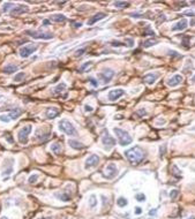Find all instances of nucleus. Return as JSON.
Instances as JSON below:
<instances>
[{
  "label": "nucleus",
  "instance_id": "f257e3e1",
  "mask_svg": "<svg viewBox=\"0 0 195 219\" xmlns=\"http://www.w3.org/2000/svg\"><path fill=\"white\" fill-rule=\"evenodd\" d=\"M125 156L132 165H139L146 157V152L141 147L136 145V147H133L129 150H127L125 152Z\"/></svg>",
  "mask_w": 195,
  "mask_h": 219
},
{
  "label": "nucleus",
  "instance_id": "f03ea898",
  "mask_svg": "<svg viewBox=\"0 0 195 219\" xmlns=\"http://www.w3.org/2000/svg\"><path fill=\"white\" fill-rule=\"evenodd\" d=\"M59 129L64 131L65 134H67L68 136H76L78 135V131L75 129L73 123L71 121H68L67 119H62L59 122Z\"/></svg>",
  "mask_w": 195,
  "mask_h": 219
},
{
  "label": "nucleus",
  "instance_id": "7ed1b4c3",
  "mask_svg": "<svg viewBox=\"0 0 195 219\" xmlns=\"http://www.w3.org/2000/svg\"><path fill=\"white\" fill-rule=\"evenodd\" d=\"M115 133V135H117V137H118V140H119V144L120 145H129L131 143H132V137L129 136V134L127 133L126 131H123V129H120V128H114L113 129Z\"/></svg>",
  "mask_w": 195,
  "mask_h": 219
},
{
  "label": "nucleus",
  "instance_id": "20e7f679",
  "mask_svg": "<svg viewBox=\"0 0 195 219\" xmlns=\"http://www.w3.org/2000/svg\"><path fill=\"white\" fill-rule=\"evenodd\" d=\"M30 133H31V126H26V127L21 128L18 133V142H20L21 144H27L28 136H29Z\"/></svg>",
  "mask_w": 195,
  "mask_h": 219
},
{
  "label": "nucleus",
  "instance_id": "39448f33",
  "mask_svg": "<svg viewBox=\"0 0 195 219\" xmlns=\"http://www.w3.org/2000/svg\"><path fill=\"white\" fill-rule=\"evenodd\" d=\"M36 50H37V46L34 45V44L24 45L23 47L20 49V57L21 58H28V57H30L32 53L35 52Z\"/></svg>",
  "mask_w": 195,
  "mask_h": 219
},
{
  "label": "nucleus",
  "instance_id": "423d86ee",
  "mask_svg": "<svg viewBox=\"0 0 195 219\" xmlns=\"http://www.w3.org/2000/svg\"><path fill=\"white\" fill-rule=\"evenodd\" d=\"M118 174V170H117V166H115V164L113 163H111V164H109L105 168V173H103V176L104 178H106L109 180H112V179H114L115 176Z\"/></svg>",
  "mask_w": 195,
  "mask_h": 219
},
{
  "label": "nucleus",
  "instance_id": "0eeeda50",
  "mask_svg": "<svg viewBox=\"0 0 195 219\" xmlns=\"http://www.w3.org/2000/svg\"><path fill=\"white\" fill-rule=\"evenodd\" d=\"M113 76H114V72L112 69H104L98 74V77L103 81L104 84L109 83L111 80L113 79Z\"/></svg>",
  "mask_w": 195,
  "mask_h": 219
},
{
  "label": "nucleus",
  "instance_id": "6e6552de",
  "mask_svg": "<svg viewBox=\"0 0 195 219\" xmlns=\"http://www.w3.org/2000/svg\"><path fill=\"white\" fill-rule=\"evenodd\" d=\"M102 143H103V144L105 145V148L109 150V149H111V148L115 144V140L109 134V131H104V133H103V137H102Z\"/></svg>",
  "mask_w": 195,
  "mask_h": 219
},
{
  "label": "nucleus",
  "instance_id": "1a4fd4ad",
  "mask_svg": "<svg viewBox=\"0 0 195 219\" xmlns=\"http://www.w3.org/2000/svg\"><path fill=\"white\" fill-rule=\"evenodd\" d=\"M27 34L29 36H31L35 39H51L53 38V35L50 32H41V31H30L28 30Z\"/></svg>",
  "mask_w": 195,
  "mask_h": 219
},
{
  "label": "nucleus",
  "instance_id": "9d476101",
  "mask_svg": "<svg viewBox=\"0 0 195 219\" xmlns=\"http://www.w3.org/2000/svg\"><path fill=\"white\" fill-rule=\"evenodd\" d=\"M98 163H99V157L97 155H91V156H89V158H87L86 164H84V168L86 170L94 168V167L97 166Z\"/></svg>",
  "mask_w": 195,
  "mask_h": 219
},
{
  "label": "nucleus",
  "instance_id": "9b49d317",
  "mask_svg": "<svg viewBox=\"0 0 195 219\" xmlns=\"http://www.w3.org/2000/svg\"><path fill=\"white\" fill-rule=\"evenodd\" d=\"M160 77V73H149V74H147V75H144L143 76V82L144 83H147V84H154L155 82H156V80Z\"/></svg>",
  "mask_w": 195,
  "mask_h": 219
},
{
  "label": "nucleus",
  "instance_id": "f8f14e48",
  "mask_svg": "<svg viewBox=\"0 0 195 219\" xmlns=\"http://www.w3.org/2000/svg\"><path fill=\"white\" fill-rule=\"evenodd\" d=\"M125 95V90L123 89H114V90H111L110 92H109V99L110 100H117V99H119L121 96H124Z\"/></svg>",
  "mask_w": 195,
  "mask_h": 219
},
{
  "label": "nucleus",
  "instance_id": "ddd939ff",
  "mask_svg": "<svg viewBox=\"0 0 195 219\" xmlns=\"http://www.w3.org/2000/svg\"><path fill=\"white\" fill-rule=\"evenodd\" d=\"M182 76L181 75H174L173 77H171V79L168 80V86L170 87H178L179 84H181V82H182Z\"/></svg>",
  "mask_w": 195,
  "mask_h": 219
},
{
  "label": "nucleus",
  "instance_id": "4468645a",
  "mask_svg": "<svg viewBox=\"0 0 195 219\" xmlns=\"http://www.w3.org/2000/svg\"><path fill=\"white\" fill-rule=\"evenodd\" d=\"M187 26H188V21H187L186 18H182V20H180L177 24L172 28V31H181V30H185L187 28Z\"/></svg>",
  "mask_w": 195,
  "mask_h": 219
},
{
  "label": "nucleus",
  "instance_id": "2eb2a0df",
  "mask_svg": "<svg viewBox=\"0 0 195 219\" xmlns=\"http://www.w3.org/2000/svg\"><path fill=\"white\" fill-rule=\"evenodd\" d=\"M28 8L27 6H23V5H20V6H15L14 8L10 10V15L14 16V15H18V14H22L24 12H27Z\"/></svg>",
  "mask_w": 195,
  "mask_h": 219
},
{
  "label": "nucleus",
  "instance_id": "dca6fc26",
  "mask_svg": "<svg viewBox=\"0 0 195 219\" xmlns=\"http://www.w3.org/2000/svg\"><path fill=\"white\" fill-rule=\"evenodd\" d=\"M50 137V131H42L41 129H38V131H36V139L38 141H46L47 139Z\"/></svg>",
  "mask_w": 195,
  "mask_h": 219
},
{
  "label": "nucleus",
  "instance_id": "f3484780",
  "mask_svg": "<svg viewBox=\"0 0 195 219\" xmlns=\"http://www.w3.org/2000/svg\"><path fill=\"white\" fill-rule=\"evenodd\" d=\"M105 16H106V15H105V13H98V14H95V15H94V16L88 21V24L89 26H91V24L96 23V22H98V21L103 20Z\"/></svg>",
  "mask_w": 195,
  "mask_h": 219
},
{
  "label": "nucleus",
  "instance_id": "a211bd4d",
  "mask_svg": "<svg viewBox=\"0 0 195 219\" xmlns=\"http://www.w3.org/2000/svg\"><path fill=\"white\" fill-rule=\"evenodd\" d=\"M59 110L57 108V107H50V108H47L46 110V117L49 118V119H53L55 118L58 114H59Z\"/></svg>",
  "mask_w": 195,
  "mask_h": 219
},
{
  "label": "nucleus",
  "instance_id": "6ab92c4d",
  "mask_svg": "<svg viewBox=\"0 0 195 219\" xmlns=\"http://www.w3.org/2000/svg\"><path fill=\"white\" fill-rule=\"evenodd\" d=\"M68 144L71 145L73 149H75V150H81V149H84V148H86L84 144H82V143H80L79 141H75V140H69L68 141Z\"/></svg>",
  "mask_w": 195,
  "mask_h": 219
},
{
  "label": "nucleus",
  "instance_id": "aec40b11",
  "mask_svg": "<svg viewBox=\"0 0 195 219\" xmlns=\"http://www.w3.org/2000/svg\"><path fill=\"white\" fill-rule=\"evenodd\" d=\"M21 114H22V110H20V108H14V110H12V111L9 112L8 115H9V118H10V120H16Z\"/></svg>",
  "mask_w": 195,
  "mask_h": 219
},
{
  "label": "nucleus",
  "instance_id": "412c9836",
  "mask_svg": "<svg viewBox=\"0 0 195 219\" xmlns=\"http://www.w3.org/2000/svg\"><path fill=\"white\" fill-rule=\"evenodd\" d=\"M66 87H67V86H66V83H64V82H62V83H60V84H58L57 87L54 88L53 94H54V95H59V94H61L62 91L66 89Z\"/></svg>",
  "mask_w": 195,
  "mask_h": 219
},
{
  "label": "nucleus",
  "instance_id": "4be33fe9",
  "mask_svg": "<svg viewBox=\"0 0 195 219\" xmlns=\"http://www.w3.org/2000/svg\"><path fill=\"white\" fill-rule=\"evenodd\" d=\"M16 70H18V66L12 65V63L7 65V66L4 68V72L7 73V74H12V73H14V72H16Z\"/></svg>",
  "mask_w": 195,
  "mask_h": 219
},
{
  "label": "nucleus",
  "instance_id": "5701e85b",
  "mask_svg": "<svg viewBox=\"0 0 195 219\" xmlns=\"http://www.w3.org/2000/svg\"><path fill=\"white\" fill-rule=\"evenodd\" d=\"M51 151L53 152L54 155H59L61 152V144L60 143H54L51 145Z\"/></svg>",
  "mask_w": 195,
  "mask_h": 219
},
{
  "label": "nucleus",
  "instance_id": "b1692460",
  "mask_svg": "<svg viewBox=\"0 0 195 219\" xmlns=\"http://www.w3.org/2000/svg\"><path fill=\"white\" fill-rule=\"evenodd\" d=\"M55 196L59 198V200H61L64 202H68L71 200V196H69V194H67L66 192H64L61 194H55Z\"/></svg>",
  "mask_w": 195,
  "mask_h": 219
},
{
  "label": "nucleus",
  "instance_id": "393cba45",
  "mask_svg": "<svg viewBox=\"0 0 195 219\" xmlns=\"http://www.w3.org/2000/svg\"><path fill=\"white\" fill-rule=\"evenodd\" d=\"M158 43V41L156 39V38H150V39H148V41H146L144 43H143V47H146V49H148V47H150L152 45H155V44Z\"/></svg>",
  "mask_w": 195,
  "mask_h": 219
},
{
  "label": "nucleus",
  "instance_id": "a878e982",
  "mask_svg": "<svg viewBox=\"0 0 195 219\" xmlns=\"http://www.w3.org/2000/svg\"><path fill=\"white\" fill-rule=\"evenodd\" d=\"M51 20L54 21V22H65L66 21V16L62 15V14H55V15H53L51 18Z\"/></svg>",
  "mask_w": 195,
  "mask_h": 219
},
{
  "label": "nucleus",
  "instance_id": "bb28decb",
  "mask_svg": "<svg viewBox=\"0 0 195 219\" xmlns=\"http://www.w3.org/2000/svg\"><path fill=\"white\" fill-rule=\"evenodd\" d=\"M113 5H114L115 7H118V8H126V7L129 6V2H126V1H114Z\"/></svg>",
  "mask_w": 195,
  "mask_h": 219
},
{
  "label": "nucleus",
  "instance_id": "cd10ccee",
  "mask_svg": "<svg viewBox=\"0 0 195 219\" xmlns=\"http://www.w3.org/2000/svg\"><path fill=\"white\" fill-rule=\"evenodd\" d=\"M89 205L90 208H95L97 205V198H96V195H91L90 198H89Z\"/></svg>",
  "mask_w": 195,
  "mask_h": 219
},
{
  "label": "nucleus",
  "instance_id": "c85d7f7f",
  "mask_svg": "<svg viewBox=\"0 0 195 219\" xmlns=\"http://www.w3.org/2000/svg\"><path fill=\"white\" fill-rule=\"evenodd\" d=\"M127 200L125 198V197H119L118 198V201H117V204H118V206H120V208H124V206H126L127 205Z\"/></svg>",
  "mask_w": 195,
  "mask_h": 219
},
{
  "label": "nucleus",
  "instance_id": "c756f323",
  "mask_svg": "<svg viewBox=\"0 0 195 219\" xmlns=\"http://www.w3.org/2000/svg\"><path fill=\"white\" fill-rule=\"evenodd\" d=\"M24 77H26V74H24L23 72H20V73H18V74L14 76V81H15V82H21Z\"/></svg>",
  "mask_w": 195,
  "mask_h": 219
},
{
  "label": "nucleus",
  "instance_id": "7c9ffc66",
  "mask_svg": "<svg viewBox=\"0 0 195 219\" xmlns=\"http://www.w3.org/2000/svg\"><path fill=\"white\" fill-rule=\"evenodd\" d=\"M14 7H15V6H14L12 2H7V4H5V5H4V8H2V10L7 13V12H9V10H10V8L13 9Z\"/></svg>",
  "mask_w": 195,
  "mask_h": 219
},
{
  "label": "nucleus",
  "instance_id": "2f4dec72",
  "mask_svg": "<svg viewBox=\"0 0 195 219\" xmlns=\"http://www.w3.org/2000/svg\"><path fill=\"white\" fill-rule=\"evenodd\" d=\"M0 121L7 123V122L10 121V118H9L8 114H1V115H0Z\"/></svg>",
  "mask_w": 195,
  "mask_h": 219
},
{
  "label": "nucleus",
  "instance_id": "473e14b6",
  "mask_svg": "<svg viewBox=\"0 0 195 219\" xmlns=\"http://www.w3.org/2000/svg\"><path fill=\"white\" fill-rule=\"evenodd\" d=\"M91 65H92V61H88V62H86V63H83V65L80 67V72H84V70L87 69V68H89Z\"/></svg>",
  "mask_w": 195,
  "mask_h": 219
},
{
  "label": "nucleus",
  "instance_id": "72a5a7b5",
  "mask_svg": "<svg viewBox=\"0 0 195 219\" xmlns=\"http://www.w3.org/2000/svg\"><path fill=\"white\" fill-rule=\"evenodd\" d=\"M135 198H136V201H139V202H144L146 201V195L144 194H137L136 196H135Z\"/></svg>",
  "mask_w": 195,
  "mask_h": 219
},
{
  "label": "nucleus",
  "instance_id": "f704fd0d",
  "mask_svg": "<svg viewBox=\"0 0 195 219\" xmlns=\"http://www.w3.org/2000/svg\"><path fill=\"white\" fill-rule=\"evenodd\" d=\"M86 51H87V47H82L80 50H78V51L75 52V57H81V55H83Z\"/></svg>",
  "mask_w": 195,
  "mask_h": 219
},
{
  "label": "nucleus",
  "instance_id": "c9c22d12",
  "mask_svg": "<svg viewBox=\"0 0 195 219\" xmlns=\"http://www.w3.org/2000/svg\"><path fill=\"white\" fill-rule=\"evenodd\" d=\"M111 45L113 46V47H119V46H126V44L121 43V42H118V41H113Z\"/></svg>",
  "mask_w": 195,
  "mask_h": 219
},
{
  "label": "nucleus",
  "instance_id": "e433bc0d",
  "mask_svg": "<svg viewBox=\"0 0 195 219\" xmlns=\"http://www.w3.org/2000/svg\"><path fill=\"white\" fill-rule=\"evenodd\" d=\"M37 179H38V175L37 174L31 175V176L29 178V182H30V184H35L36 181H37Z\"/></svg>",
  "mask_w": 195,
  "mask_h": 219
},
{
  "label": "nucleus",
  "instance_id": "4c0bfd02",
  "mask_svg": "<svg viewBox=\"0 0 195 219\" xmlns=\"http://www.w3.org/2000/svg\"><path fill=\"white\" fill-rule=\"evenodd\" d=\"M89 82L92 84V87H95V88L98 87V82L95 79H94V77H89Z\"/></svg>",
  "mask_w": 195,
  "mask_h": 219
},
{
  "label": "nucleus",
  "instance_id": "58836bf2",
  "mask_svg": "<svg viewBox=\"0 0 195 219\" xmlns=\"http://www.w3.org/2000/svg\"><path fill=\"white\" fill-rule=\"evenodd\" d=\"M126 45H127V47H133V44H134V42H133V39H132V38H127V39H126Z\"/></svg>",
  "mask_w": 195,
  "mask_h": 219
},
{
  "label": "nucleus",
  "instance_id": "ea45409f",
  "mask_svg": "<svg viewBox=\"0 0 195 219\" xmlns=\"http://www.w3.org/2000/svg\"><path fill=\"white\" fill-rule=\"evenodd\" d=\"M178 194H179V192H178V190H172V192L170 193V197H171L172 200H174V198H176V197L178 196Z\"/></svg>",
  "mask_w": 195,
  "mask_h": 219
},
{
  "label": "nucleus",
  "instance_id": "a19ab883",
  "mask_svg": "<svg viewBox=\"0 0 195 219\" xmlns=\"http://www.w3.org/2000/svg\"><path fill=\"white\" fill-rule=\"evenodd\" d=\"M136 113L139 114L140 117H143V115H146V114H147V111H146L144 108H141V110H139V111H137Z\"/></svg>",
  "mask_w": 195,
  "mask_h": 219
},
{
  "label": "nucleus",
  "instance_id": "79ce46f5",
  "mask_svg": "<svg viewBox=\"0 0 195 219\" xmlns=\"http://www.w3.org/2000/svg\"><path fill=\"white\" fill-rule=\"evenodd\" d=\"M92 110H94V108H92L91 106H89V105L84 106V111H86V112H92Z\"/></svg>",
  "mask_w": 195,
  "mask_h": 219
},
{
  "label": "nucleus",
  "instance_id": "37998d69",
  "mask_svg": "<svg viewBox=\"0 0 195 219\" xmlns=\"http://www.w3.org/2000/svg\"><path fill=\"white\" fill-rule=\"evenodd\" d=\"M141 213H142L141 208H136V209H135V215H141Z\"/></svg>",
  "mask_w": 195,
  "mask_h": 219
},
{
  "label": "nucleus",
  "instance_id": "c03bdc74",
  "mask_svg": "<svg viewBox=\"0 0 195 219\" xmlns=\"http://www.w3.org/2000/svg\"><path fill=\"white\" fill-rule=\"evenodd\" d=\"M173 170L176 171V173H174V174L177 175V176H179V175H180V173H181V172H180V171L178 170V168H177V166H173Z\"/></svg>",
  "mask_w": 195,
  "mask_h": 219
},
{
  "label": "nucleus",
  "instance_id": "a18cd8bd",
  "mask_svg": "<svg viewBox=\"0 0 195 219\" xmlns=\"http://www.w3.org/2000/svg\"><path fill=\"white\" fill-rule=\"evenodd\" d=\"M185 14H187V15H195V13L192 12V10H187V12H185Z\"/></svg>",
  "mask_w": 195,
  "mask_h": 219
},
{
  "label": "nucleus",
  "instance_id": "49530a36",
  "mask_svg": "<svg viewBox=\"0 0 195 219\" xmlns=\"http://www.w3.org/2000/svg\"><path fill=\"white\" fill-rule=\"evenodd\" d=\"M170 55H176V57H180L179 54H177L176 51H170Z\"/></svg>",
  "mask_w": 195,
  "mask_h": 219
},
{
  "label": "nucleus",
  "instance_id": "de8ad7c7",
  "mask_svg": "<svg viewBox=\"0 0 195 219\" xmlns=\"http://www.w3.org/2000/svg\"><path fill=\"white\" fill-rule=\"evenodd\" d=\"M156 213H157V211H156V209H154V210H151L150 212H149V215H150V216H155Z\"/></svg>",
  "mask_w": 195,
  "mask_h": 219
},
{
  "label": "nucleus",
  "instance_id": "09e8293b",
  "mask_svg": "<svg viewBox=\"0 0 195 219\" xmlns=\"http://www.w3.org/2000/svg\"><path fill=\"white\" fill-rule=\"evenodd\" d=\"M102 198H103V206H105L106 205V197L105 196H102Z\"/></svg>",
  "mask_w": 195,
  "mask_h": 219
},
{
  "label": "nucleus",
  "instance_id": "8fccbe9b",
  "mask_svg": "<svg viewBox=\"0 0 195 219\" xmlns=\"http://www.w3.org/2000/svg\"><path fill=\"white\" fill-rule=\"evenodd\" d=\"M82 26V23H74V27H75V28H80V27Z\"/></svg>",
  "mask_w": 195,
  "mask_h": 219
},
{
  "label": "nucleus",
  "instance_id": "3c124183",
  "mask_svg": "<svg viewBox=\"0 0 195 219\" xmlns=\"http://www.w3.org/2000/svg\"><path fill=\"white\" fill-rule=\"evenodd\" d=\"M49 23H50V21H49V20H44V21H43V24H44V26L49 24Z\"/></svg>",
  "mask_w": 195,
  "mask_h": 219
},
{
  "label": "nucleus",
  "instance_id": "603ef678",
  "mask_svg": "<svg viewBox=\"0 0 195 219\" xmlns=\"http://www.w3.org/2000/svg\"><path fill=\"white\" fill-rule=\"evenodd\" d=\"M188 219H195V217H194V216H192V217H189Z\"/></svg>",
  "mask_w": 195,
  "mask_h": 219
},
{
  "label": "nucleus",
  "instance_id": "864d4df0",
  "mask_svg": "<svg viewBox=\"0 0 195 219\" xmlns=\"http://www.w3.org/2000/svg\"><path fill=\"white\" fill-rule=\"evenodd\" d=\"M192 81H193V82H195V75H194V76H193V79H192Z\"/></svg>",
  "mask_w": 195,
  "mask_h": 219
},
{
  "label": "nucleus",
  "instance_id": "5fc2aeb1",
  "mask_svg": "<svg viewBox=\"0 0 195 219\" xmlns=\"http://www.w3.org/2000/svg\"><path fill=\"white\" fill-rule=\"evenodd\" d=\"M2 219H7V218H2Z\"/></svg>",
  "mask_w": 195,
  "mask_h": 219
},
{
  "label": "nucleus",
  "instance_id": "6e6d98bb",
  "mask_svg": "<svg viewBox=\"0 0 195 219\" xmlns=\"http://www.w3.org/2000/svg\"><path fill=\"white\" fill-rule=\"evenodd\" d=\"M41 219H45V218H41Z\"/></svg>",
  "mask_w": 195,
  "mask_h": 219
}]
</instances>
